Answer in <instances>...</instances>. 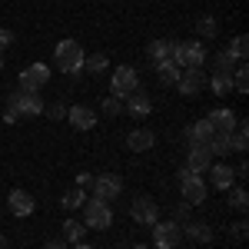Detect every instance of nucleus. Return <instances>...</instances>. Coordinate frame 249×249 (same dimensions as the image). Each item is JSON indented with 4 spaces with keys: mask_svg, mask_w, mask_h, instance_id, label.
Returning a JSON list of instances; mask_svg holds the SVG:
<instances>
[{
    "mask_svg": "<svg viewBox=\"0 0 249 249\" xmlns=\"http://www.w3.org/2000/svg\"><path fill=\"white\" fill-rule=\"evenodd\" d=\"M0 249H10V243H7V236H0Z\"/></svg>",
    "mask_w": 249,
    "mask_h": 249,
    "instance_id": "nucleus-40",
    "label": "nucleus"
},
{
    "mask_svg": "<svg viewBox=\"0 0 249 249\" xmlns=\"http://www.w3.org/2000/svg\"><path fill=\"white\" fill-rule=\"evenodd\" d=\"M203 63H206V47H203V40H186V43H179V50H176V67L199 70Z\"/></svg>",
    "mask_w": 249,
    "mask_h": 249,
    "instance_id": "nucleus-3",
    "label": "nucleus"
},
{
    "mask_svg": "<svg viewBox=\"0 0 249 249\" xmlns=\"http://www.w3.org/2000/svg\"><path fill=\"white\" fill-rule=\"evenodd\" d=\"M70 126L80 130V133H87V130H93V126H96V113L90 110V107L77 103V107H70Z\"/></svg>",
    "mask_w": 249,
    "mask_h": 249,
    "instance_id": "nucleus-14",
    "label": "nucleus"
},
{
    "mask_svg": "<svg viewBox=\"0 0 249 249\" xmlns=\"http://www.w3.org/2000/svg\"><path fill=\"white\" fill-rule=\"evenodd\" d=\"M7 206H10L14 216H30V213H34V196L27 190H14L7 196Z\"/></svg>",
    "mask_w": 249,
    "mask_h": 249,
    "instance_id": "nucleus-16",
    "label": "nucleus"
},
{
    "mask_svg": "<svg viewBox=\"0 0 249 249\" xmlns=\"http://www.w3.org/2000/svg\"><path fill=\"white\" fill-rule=\"evenodd\" d=\"M173 223H179V226H186V223H190V203H183V206L176 210V219H173Z\"/></svg>",
    "mask_w": 249,
    "mask_h": 249,
    "instance_id": "nucleus-35",
    "label": "nucleus"
},
{
    "mask_svg": "<svg viewBox=\"0 0 249 249\" xmlns=\"http://www.w3.org/2000/svg\"><path fill=\"white\" fill-rule=\"evenodd\" d=\"M107 63H110V60L103 57V53H93V57H83V67H80V70H87V73H103Z\"/></svg>",
    "mask_w": 249,
    "mask_h": 249,
    "instance_id": "nucleus-26",
    "label": "nucleus"
},
{
    "mask_svg": "<svg viewBox=\"0 0 249 249\" xmlns=\"http://www.w3.org/2000/svg\"><path fill=\"white\" fill-rule=\"evenodd\" d=\"M210 136H213V126L206 123V120H196L193 126H186V143H190V146H196V143H206Z\"/></svg>",
    "mask_w": 249,
    "mask_h": 249,
    "instance_id": "nucleus-20",
    "label": "nucleus"
},
{
    "mask_svg": "<svg viewBox=\"0 0 249 249\" xmlns=\"http://www.w3.org/2000/svg\"><path fill=\"white\" fill-rule=\"evenodd\" d=\"M110 223H113V213H110L107 203L90 199V203L83 206V226H87V230H110Z\"/></svg>",
    "mask_w": 249,
    "mask_h": 249,
    "instance_id": "nucleus-4",
    "label": "nucleus"
},
{
    "mask_svg": "<svg viewBox=\"0 0 249 249\" xmlns=\"http://www.w3.org/2000/svg\"><path fill=\"white\" fill-rule=\"evenodd\" d=\"M77 249H93V246H87V243H77Z\"/></svg>",
    "mask_w": 249,
    "mask_h": 249,
    "instance_id": "nucleus-41",
    "label": "nucleus"
},
{
    "mask_svg": "<svg viewBox=\"0 0 249 249\" xmlns=\"http://www.w3.org/2000/svg\"><path fill=\"white\" fill-rule=\"evenodd\" d=\"M43 249H67V243L63 239H53V243H43Z\"/></svg>",
    "mask_w": 249,
    "mask_h": 249,
    "instance_id": "nucleus-39",
    "label": "nucleus"
},
{
    "mask_svg": "<svg viewBox=\"0 0 249 249\" xmlns=\"http://www.w3.org/2000/svg\"><path fill=\"white\" fill-rule=\"evenodd\" d=\"M179 186H183V199H186L190 206H203L206 196H210V186L203 183V173H196V176H190V179H183Z\"/></svg>",
    "mask_w": 249,
    "mask_h": 249,
    "instance_id": "nucleus-8",
    "label": "nucleus"
},
{
    "mask_svg": "<svg viewBox=\"0 0 249 249\" xmlns=\"http://www.w3.org/2000/svg\"><path fill=\"white\" fill-rule=\"evenodd\" d=\"M206 173H210V183L216 190H232V183H236V173H232V166H226V163H213Z\"/></svg>",
    "mask_w": 249,
    "mask_h": 249,
    "instance_id": "nucleus-15",
    "label": "nucleus"
},
{
    "mask_svg": "<svg viewBox=\"0 0 249 249\" xmlns=\"http://www.w3.org/2000/svg\"><path fill=\"white\" fill-rule=\"evenodd\" d=\"M0 70H3V53H0Z\"/></svg>",
    "mask_w": 249,
    "mask_h": 249,
    "instance_id": "nucleus-43",
    "label": "nucleus"
},
{
    "mask_svg": "<svg viewBox=\"0 0 249 249\" xmlns=\"http://www.w3.org/2000/svg\"><path fill=\"white\" fill-rule=\"evenodd\" d=\"M179 239H183V226H179V223H173V219H166V223L156 219V223H153V243H156V249H176V246H179Z\"/></svg>",
    "mask_w": 249,
    "mask_h": 249,
    "instance_id": "nucleus-5",
    "label": "nucleus"
},
{
    "mask_svg": "<svg viewBox=\"0 0 249 249\" xmlns=\"http://www.w3.org/2000/svg\"><path fill=\"white\" fill-rule=\"evenodd\" d=\"M230 206L236 213H246L249 210V196H246V190H243V186H236V190L230 193Z\"/></svg>",
    "mask_w": 249,
    "mask_h": 249,
    "instance_id": "nucleus-29",
    "label": "nucleus"
},
{
    "mask_svg": "<svg viewBox=\"0 0 249 249\" xmlns=\"http://www.w3.org/2000/svg\"><path fill=\"white\" fill-rule=\"evenodd\" d=\"M203 87H206V77H203L199 70H183L179 80H176V90H179L183 96H196Z\"/></svg>",
    "mask_w": 249,
    "mask_h": 249,
    "instance_id": "nucleus-12",
    "label": "nucleus"
},
{
    "mask_svg": "<svg viewBox=\"0 0 249 249\" xmlns=\"http://www.w3.org/2000/svg\"><path fill=\"white\" fill-rule=\"evenodd\" d=\"M47 116H50V120H63V116H67V107H63V103H50V107H47Z\"/></svg>",
    "mask_w": 249,
    "mask_h": 249,
    "instance_id": "nucleus-34",
    "label": "nucleus"
},
{
    "mask_svg": "<svg viewBox=\"0 0 249 249\" xmlns=\"http://www.w3.org/2000/svg\"><path fill=\"white\" fill-rule=\"evenodd\" d=\"M156 80H160L163 87H176V80H179V67H176L173 60H160V63H156Z\"/></svg>",
    "mask_w": 249,
    "mask_h": 249,
    "instance_id": "nucleus-19",
    "label": "nucleus"
},
{
    "mask_svg": "<svg viewBox=\"0 0 249 249\" xmlns=\"http://www.w3.org/2000/svg\"><path fill=\"white\" fill-rule=\"evenodd\" d=\"M232 53L230 50H223V53H216V73H232Z\"/></svg>",
    "mask_w": 249,
    "mask_h": 249,
    "instance_id": "nucleus-32",
    "label": "nucleus"
},
{
    "mask_svg": "<svg viewBox=\"0 0 249 249\" xmlns=\"http://www.w3.org/2000/svg\"><path fill=\"white\" fill-rule=\"evenodd\" d=\"M176 50H179V43H176V40H153L146 53H150L156 63H160V60H173V63H176Z\"/></svg>",
    "mask_w": 249,
    "mask_h": 249,
    "instance_id": "nucleus-17",
    "label": "nucleus"
},
{
    "mask_svg": "<svg viewBox=\"0 0 249 249\" xmlns=\"http://www.w3.org/2000/svg\"><path fill=\"white\" fill-rule=\"evenodd\" d=\"M186 166H190L193 173H206L213 166V153L206 143H196V146H190V156H186Z\"/></svg>",
    "mask_w": 249,
    "mask_h": 249,
    "instance_id": "nucleus-13",
    "label": "nucleus"
},
{
    "mask_svg": "<svg viewBox=\"0 0 249 249\" xmlns=\"http://www.w3.org/2000/svg\"><path fill=\"white\" fill-rule=\"evenodd\" d=\"M90 183H93V173H87V170H83V173H77V186H80V190H87Z\"/></svg>",
    "mask_w": 249,
    "mask_h": 249,
    "instance_id": "nucleus-36",
    "label": "nucleus"
},
{
    "mask_svg": "<svg viewBox=\"0 0 249 249\" xmlns=\"http://www.w3.org/2000/svg\"><path fill=\"white\" fill-rule=\"evenodd\" d=\"M14 43V34L10 30H0V53H3V47H10Z\"/></svg>",
    "mask_w": 249,
    "mask_h": 249,
    "instance_id": "nucleus-37",
    "label": "nucleus"
},
{
    "mask_svg": "<svg viewBox=\"0 0 249 249\" xmlns=\"http://www.w3.org/2000/svg\"><path fill=\"white\" fill-rule=\"evenodd\" d=\"M83 232H87V226H83V223L67 219V223H63V243H73V246H77L80 239H83Z\"/></svg>",
    "mask_w": 249,
    "mask_h": 249,
    "instance_id": "nucleus-23",
    "label": "nucleus"
},
{
    "mask_svg": "<svg viewBox=\"0 0 249 249\" xmlns=\"http://www.w3.org/2000/svg\"><path fill=\"white\" fill-rule=\"evenodd\" d=\"M40 113H43V100H40L37 93H30V90H20V93L10 96L3 120H7V123H14L17 116H40Z\"/></svg>",
    "mask_w": 249,
    "mask_h": 249,
    "instance_id": "nucleus-1",
    "label": "nucleus"
},
{
    "mask_svg": "<svg viewBox=\"0 0 249 249\" xmlns=\"http://www.w3.org/2000/svg\"><path fill=\"white\" fill-rule=\"evenodd\" d=\"M230 53H232V60H246V53H249V37H246V34L232 37V43H230Z\"/></svg>",
    "mask_w": 249,
    "mask_h": 249,
    "instance_id": "nucleus-28",
    "label": "nucleus"
},
{
    "mask_svg": "<svg viewBox=\"0 0 249 249\" xmlns=\"http://www.w3.org/2000/svg\"><path fill=\"white\" fill-rule=\"evenodd\" d=\"M216 30H219V27H216V20L213 17H199L196 20V34H199V37H216Z\"/></svg>",
    "mask_w": 249,
    "mask_h": 249,
    "instance_id": "nucleus-31",
    "label": "nucleus"
},
{
    "mask_svg": "<svg viewBox=\"0 0 249 249\" xmlns=\"http://www.w3.org/2000/svg\"><path fill=\"white\" fill-rule=\"evenodd\" d=\"M206 123L213 126V133H232L236 130V113L232 110H226V107H219V110H213L210 116H206Z\"/></svg>",
    "mask_w": 249,
    "mask_h": 249,
    "instance_id": "nucleus-11",
    "label": "nucleus"
},
{
    "mask_svg": "<svg viewBox=\"0 0 249 249\" xmlns=\"http://www.w3.org/2000/svg\"><path fill=\"white\" fill-rule=\"evenodd\" d=\"M249 146V130L246 123H236V130L230 133V150H236V153H246Z\"/></svg>",
    "mask_w": 249,
    "mask_h": 249,
    "instance_id": "nucleus-22",
    "label": "nucleus"
},
{
    "mask_svg": "<svg viewBox=\"0 0 249 249\" xmlns=\"http://www.w3.org/2000/svg\"><path fill=\"white\" fill-rule=\"evenodd\" d=\"M156 136L150 133V130H133V133L126 136V146L133 150V153H146V150H153Z\"/></svg>",
    "mask_w": 249,
    "mask_h": 249,
    "instance_id": "nucleus-18",
    "label": "nucleus"
},
{
    "mask_svg": "<svg viewBox=\"0 0 249 249\" xmlns=\"http://www.w3.org/2000/svg\"><path fill=\"white\" fill-rule=\"evenodd\" d=\"M210 87H213V93H216V96H226L232 90V73H213Z\"/></svg>",
    "mask_w": 249,
    "mask_h": 249,
    "instance_id": "nucleus-25",
    "label": "nucleus"
},
{
    "mask_svg": "<svg viewBox=\"0 0 249 249\" xmlns=\"http://www.w3.org/2000/svg\"><path fill=\"white\" fill-rule=\"evenodd\" d=\"M130 216H133L136 223H143V226H153L156 219H160V206L150 196H136L133 206H130Z\"/></svg>",
    "mask_w": 249,
    "mask_h": 249,
    "instance_id": "nucleus-9",
    "label": "nucleus"
},
{
    "mask_svg": "<svg viewBox=\"0 0 249 249\" xmlns=\"http://www.w3.org/2000/svg\"><path fill=\"white\" fill-rule=\"evenodd\" d=\"M232 90L243 93V96L249 93V70L246 67H236V70H232Z\"/></svg>",
    "mask_w": 249,
    "mask_h": 249,
    "instance_id": "nucleus-27",
    "label": "nucleus"
},
{
    "mask_svg": "<svg viewBox=\"0 0 249 249\" xmlns=\"http://www.w3.org/2000/svg\"><path fill=\"white\" fill-rule=\"evenodd\" d=\"M120 110H123V100L120 96H107L103 100V116H120Z\"/></svg>",
    "mask_w": 249,
    "mask_h": 249,
    "instance_id": "nucleus-33",
    "label": "nucleus"
},
{
    "mask_svg": "<svg viewBox=\"0 0 249 249\" xmlns=\"http://www.w3.org/2000/svg\"><path fill=\"white\" fill-rule=\"evenodd\" d=\"M47 80H50V67H47V63H30V67L20 73V87L30 90V93H37Z\"/></svg>",
    "mask_w": 249,
    "mask_h": 249,
    "instance_id": "nucleus-10",
    "label": "nucleus"
},
{
    "mask_svg": "<svg viewBox=\"0 0 249 249\" xmlns=\"http://www.w3.org/2000/svg\"><path fill=\"white\" fill-rule=\"evenodd\" d=\"M130 249H150V246H130Z\"/></svg>",
    "mask_w": 249,
    "mask_h": 249,
    "instance_id": "nucleus-42",
    "label": "nucleus"
},
{
    "mask_svg": "<svg viewBox=\"0 0 249 249\" xmlns=\"http://www.w3.org/2000/svg\"><path fill=\"white\" fill-rule=\"evenodd\" d=\"M230 232H232V239H246V223H236Z\"/></svg>",
    "mask_w": 249,
    "mask_h": 249,
    "instance_id": "nucleus-38",
    "label": "nucleus"
},
{
    "mask_svg": "<svg viewBox=\"0 0 249 249\" xmlns=\"http://www.w3.org/2000/svg\"><path fill=\"white\" fill-rule=\"evenodd\" d=\"M150 110H153V100H150L146 93H140V90H133V93H130V113L133 116H146Z\"/></svg>",
    "mask_w": 249,
    "mask_h": 249,
    "instance_id": "nucleus-21",
    "label": "nucleus"
},
{
    "mask_svg": "<svg viewBox=\"0 0 249 249\" xmlns=\"http://www.w3.org/2000/svg\"><path fill=\"white\" fill-rule=\"evenodd\" d=\"M136 83H140V77H136V67H120V70L113 73V80H110V90H113V96L126 100V96L136 90Z\"/></svg>",
    "mask_w": 249,
    "mask_h": 249,
    "instance_id": "nucleus-7",
    "label": "nucleus"
},
{
    "mask_svg": "<svg viewBox=\"0 0 249 249\" xmlns=\"http://www.w3.org/2000/svg\"><path fill=\"white\" fill-rule=\"evenodd\" d=\"M186 236H190V239H196V243H210L213 239V230L210 226H206V223H186Z\"/></svg>",
    "mask_w": 249,
    "mask_h": 249,
    "instance_id": "nucleus-24",
    "label": "nucleus"
},
{
    "mask_svg": "<svg viewBox=\"0 0 249 249\" xmlns=\"http://www.w3.org/2000/svg\"><path fill=\"white\" fill-rule=\"evenodd\" d=\"M53 63L63 73H80V67H83V47H80L77 40H60L57 47H53Z\"/></svg>",
    "mask_w": 249,
    "mask_h": 249,
    "instance_id": "nucleus-2",
    "label": "nucleus"
},
{
    "mask_svg": "<svg viewBox=\"0 0 249 249\" xmlns=\"http://www.w3.org/2000/svg\"><path fill=\"white\" fill-rule=\"evenodd\" d=\"M93 199H100V203H113L116 196H120V190H123V179L116 176V173H103V176H93Z\"/></svg>",
    "mask_w": 249,
    "mask_h": 249,
    "instance_id": "nucleus-6",
    "label": "nucleus"
},
{
    "mask_svg": "<svg viewBox=\"0 0 249 249\" xmlns=\"http://www.w3.org/2000/svg\"><path fill=\"white\" fill-rule=\"evenodd\" d=\"M83 199H87V193L80 190V186H73V190L63 193V206H67V210H77V206H83Z\"/></svg>",
    "mask_w": 249,
    "mask_h": 249,
    "instance_id": "nucleus-30",
    "label": "nucleus"
}]
</instances>
